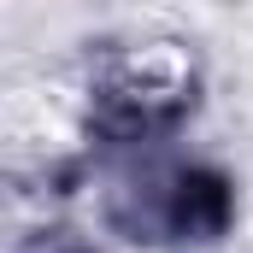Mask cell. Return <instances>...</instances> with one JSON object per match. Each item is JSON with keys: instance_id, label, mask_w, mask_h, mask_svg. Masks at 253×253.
Wrapping results in <instances>:
<instances>
[{"instance_id": "cell-1", "label": "cell", "mask_w": 253, "mask_h": 253, "mask_svg": "<svg viewBox=\"0 0 253 253\" xmlns=\"http://www.w3.org/2000/svg\"><path fill=\"white\" fill-rule=\"evenodd\" d=\"M224 212H230V194H224L218 177H183V189H177V224H189V230H218Z\"/></svg>"}]
</instances>
